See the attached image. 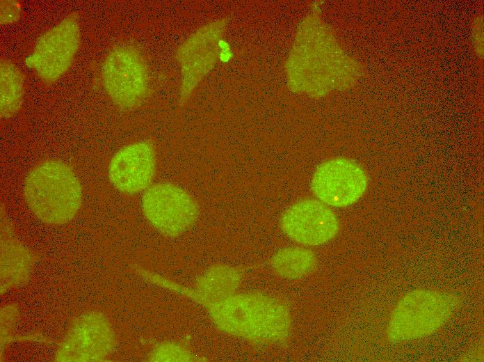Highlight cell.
I'll list each match as a JSON object with an SVG mask.
<instances>
[{
	"label": "cell",
	"instance_id": "obj_5",
	"mask_svg": "<svg viewBox=\"0 0 484 362\" xmlns=\"http://www.w3.org/2000/svg\"><path fill=\"white\" fill-rule=\"evenodd\" d=\"M102 77L108 95L122 109L138 107L147 95L149 68L140 51L134 46L113 47L103 61Z\"/></svg>",
	"mask_w": 484,
	"mask_h": 362
},
{
	"label": "cell",
	"instance_id": "obj_4",
	"mask_svg": "<svg viewBox=\"0 0 484 362\" xmlns=\"http://www.w3.org/2000/svg\"><path fill=\"white\" fill-rule=\"evenodd\" d=\"M456 306L449 294L417 290L405 295L394 308L387 327V338L401 342L426 336L442 327Z\"/></svg>",
	"mask_w": 484,
	"mask_h": 362
},
{
	"label": "cell",
	"instance_id": "obj_15",
	"mask_svg": "<svg viewBox=\"0 0 484 362\" xmlns=\"http://www.w3.org/2000/svg\"><path fill=\"white\" fill-rule=\"evenodd\" d=\"M271 265L280 276L298 279L310 273L316 265V257L309 249L300 247L283 249L271 259Z\"/></svg>",
	"mask_w": 484,
	"mask_h": 362
},
{
	"label": "cell",
	"instance_id": "obj_9",
	"mask_svg": "<svg viewBox=\"0 0 484 362\" xmlns=\"http://www.w3.org/2000/svg\"><path fill=\"white\" fill-rule=\"evenodd\" d=\"M225 26L220 19L209 23L190 36L178 48L176 58L182 71L180 103L184 104L203 77L215 65L219 42Z\"/></svg>",
	"mask_w": 484,
	"mask_h": 362
},
{
	"label": "cell",
	"instance_id": "obj_8",
	"mask_svg": "<svg viewBox=\"0 0 484 362\" xmlns=\"http://www.w3.org/2000/svg\"><path fill=\"white\" fill-rule=\"evenodd\" d=\"M142 209L150 224L166 236L176 237L196 221L199 208L182 188L169 183L150 187L142 198Z\"/></svg>",
	"mask_w": 484,
	"mask_h": 362
},
{
	"label": "cell",
	"instance_id": "obj_13",
	"mask_svg": "<svg viewBox=\"0 0 484 362\" xmlns=\"http://www.w3.org/2000/svg\"><path fill=\"white\" fill-rule=\"evenodd\" d=\"M1 238V292L26 280L33 265L30 251L10 235V230L3 223Z\"/></svg>",
	"mask_w": 484,
	"mask_h": 362
},
{
	"label": "cell",
	"instance_id": "obj_17",
	"mask_svg": "<svg viewBox=\"0 0 484 362\" xmlns=\"http://www.w3.org/2000/svg\"><path fill=\"white\" fill-rule=\"evenodd\" d=\"M21 8L15 1H1V24H7L18 20Z\"/></svg>",
	"mask_w": 484,
	"mask_h": 362
},
{
	"label": "cell",
	"instance_id": "obj_6",
	"mask_svg": "<svg viewBox=\"0 0 484 362\" xmlns=\"http://www.w3.org/2000/svg\"><path fill=\"white\" fill-rule=\"evenodd\" d=\"M81 41L76 13H71L43 33L26 65L47 84L57 81L70 68Z\"/></svg>",
	"mask_w": 484,
	"mask_h": 362
},
{
	"label": "cell",
	"instance_id": "obj_2",
	"mask_svg": "<svg viewBox=\"0 0 484 362\" xmlns=\"http://www.w3.org/2000/svg\"><path fill=\"white\" fill-rule=\"evenodd\" d=\"M313 26L301 31L289 61L291 80L296 88L324 93L341 86L343 78L352 76L350 60L345 56L324 27Z\"/></svg>",
	"mask_w": 484,
	"mask_h": 362
},
{
	"label": "cell",
	"instance_id": "obj_14",
	"mask_svg": "<svg viewBox=\"0 0 484 362\" xmlns=\"http://www.w3.org/2000/svg\"><path fill=\"white\" fill-rule=\"evenodd\" d=\"M24 74L12 61L0 64V113L1 118L13 116L20 109L24 94Z\"/></svg>",
	"mask_w": 484,
	"mask_h": 362
},
{
	"label": "cell",
	"instance_id": "obj_3",
	"mask_svg": "<svg viewBox=\"0 0 484 362\" xmlns=\"http://www.w3.org/2000/svg\"><path fill=\"white\" fill-rule=\"evenodd\" d=\"M25 200L42 222L62 225L70 221L82 202L79 180L67 164L49 159L34 167L24 186Z\"/></svg>",
	"mask_w": 484,
	"mask_h": 362
},
{
	"label": "cell",
	"instance_id": "obj_1",
	"mask_svg": "<svg viewBox=\"0 0 484 362\" xmlns=\"http://www.w3.org/2000/svg\"><path fill=\"white\" fill-rule=\"evenodd\" d=\"M221 331L254 343L284 340L291 318L279 300L259 292L235 293L216 301L197 300Z\"/></svg>",
	"mask_w": 484,
	"mask_h": 362
},
{
	"label": "cell",
	"instance_id": "obj_10",
	"mask_svg": "<svg viewBox=\"0 0 484 362\" xmlns=\"http://www.w3.org/2000/svg\"><path fill=\"white\" fill-rule=\"evenodd\" d=\"M368 178L356 163L335 158L321 164L312 180V190L323 203L346 207L357 202L364 194Z\"/></svg>",
	"mask_w": 484,
	"mask_h": 362
},
{
	"label": "cell",
	"instance_id": "obj_11",
	"mask_svg": "<svg viewBox=\"0 0 484 362\" xmlns=\"http://www.w3.org/2000/svg\"><path fill=\"white\" fill-rule=\"evenodd\" d=\"M281 227L294 241L316 246L334 238L339 224L334 213L325 204L315 199H304L284 213Z\"/></svg>",
	"mask_w": 484,
	"mask_h": 362
},
{
	"label": "cell",
	"instance_id": "obj_16",
	"mask_svg": "<svg viewBox=\"0 0 484 362\" xmlns=\"http://www.w3.org/2000/svg\"><path fill=\"white\" fill-rule=\"evenodd\" d=\"M150 361H193L197 358L180 343L165 341L156 345L149 353Z\"/></svg>",
	"mask_w": 484,
	"mask_h": 362
},
{
	"label": "cell",
	"instance_id": "obj_7",
	"mask_svg": "<svg viewBox=\"0 0 484 362\" xmlns=\"http://www.w3.org/2000/svg\"><path fill=\"white\" fill-rule=\"evenodd\" d=\"M115 335L108 319L101 312L81 313L70 324L55 354L56 361H101L115 347Z\"/></svg>",
	"mask_w": 484,
	"mask_h": 362
},
{
	"label": "cell",
	"instance_id": "obj_12",
	"mask_svg": "<svg viewBox=\"0 0 484 362\" xmlns=\"http://www.w3.org/2000/svg\"><path fill=\"white\" fill-rule=\"evenodd\" d=\"M156 151L149 141L129 144L120 150L108 166L113 185L125 194L138 193L149 187L155 173Z\"/></svg>",
	"mask_w": 484,
	"mask_h": 362
}]
</instances>
